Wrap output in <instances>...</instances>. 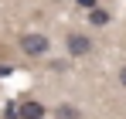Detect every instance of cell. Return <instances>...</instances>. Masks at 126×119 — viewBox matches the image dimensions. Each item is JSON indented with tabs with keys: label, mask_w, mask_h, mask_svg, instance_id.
<instances>
[{
	"label": "cell",
	"mask_w": 126,
	"mask_h": 119,
	"mask_svg": "<svg viewBox=\"0 0 126 119\" xmlns=\"http://www.w3.org/2000/svg\"><path fill=\"white\" fill-rule=\"evenodd\" d=\"M48 48H51V41L44 34H21V51L27 58H41V55H48Z\"/></svg>",
	"instance_id": "6da1fadb"
},
{
	"label": "cell",
	"mask_w": 126,
	"mask_h": 119,
	"mask_svg": "<svg viewBox=\"0 0 126 119\" xmlns=\"http://www.w3.org/2000/svg\"><path fill=\"white\" fill-rule=\"evenodd\" d=\"M65 48H68V58H85V55L92 51V38H89V34H79V31H72V34L65 38Z\"/></svg>",
	"instance_id": "7a4b0ae2"
},
{
	"label": "cell",
	"mask_w": 126,
	"mask_h": 119,
	"mask_svg": "<svg viewBox=\"0 0 126 119\" xmlns=\"http://www.w3.org/2000/svg\"><path fill=\"white\" fill-rule=\"evenodd\" d=\"M44 116H48V109L38 99H27V102L17 105V119H44Z\"/></svg>",
	"instance_id": "3957f363"
},
{
	"label": "cell",
	"mask_w": 126,
	"mask_h": 119,
	"mask_svg": "<svg viewBox=\"0 0 126 119\" xmlns=\"http://www.w3.org/2000/svg\"><path fill=\"white\" fill-rule=\"evenodd\" d=\"M89 24H92V27H106V24H109V10H102V7L89 10Z\"/></svg>",
	"instance_id": "277c9868"
},
{
	"label": "cell",
	"mask_w": 126,
	"mask_h": 119,
	"mask_svg": "<svg viewBox=\"0 0 126 119\" xmlns=\"http://www.w3.org/2000/svg\"><path fill=\"white\" fill-rule=\"evenodd\" d=\"M55 119H82V112H79L75 105H68V102H62V105L55 109Z\"/></svg>",
	"instance_id": "5b68a950"
},
{
	"label": "cell",
	"mask_w": 126,
	"mask_h": 119,
	"mask_svg": "<svg viewBox=\"0 0 126 119\" xmlns=\"http://www.w3.org/2000/svg\"><path fill=\"white\" fill-rule=\"evenodd\" d=\"M75 3H79L82 10H95V7H99V0H75Z\"/></svg>",
	"instance_id": "8992f818"
},
{
	"label": "cell",
	"mask_w": 126,
	"mask_h": 119,
	"mask_svg": "<svg viewBox=\"0 0 126 119\" xmlns=\"http://www.w3.org/2000/svg\"><path fill=\"white\" fill-rule=\"evenodd\" d=\"M7 119H17V105H7Z\"/></svg>",
	"instance_id": "52a82bcc"
},
{
	"label": "cell",
	"mask_w": 126,
	"mask_h": 119,
	"mask_svg": "<svg viewBox=\"0 0 126 119\" xmlns=\"http://www.w3.org/2000/svg\"><path fill=\"white\" fill-rule=\"evenodd\" d=\"M119 85H123V89H126V65H123V68H119Z\"/></svg>",
	"instance_id": "ba28073f"
},
{
	"label": "cell",
	"mask_w": 126,
	"mask_h": 119,
	"mask_svg": "<svg viewBox=\"0 0 126 119\" xmlns=\"http://www.w3.org/2000/svg\"><path fill=\"white\" fill-rule=\"evenodd\" d=\"M51 3H62V0H51Z\"/></svg>",
	"instance_id": "9c48e42d"
}]
</instances>
